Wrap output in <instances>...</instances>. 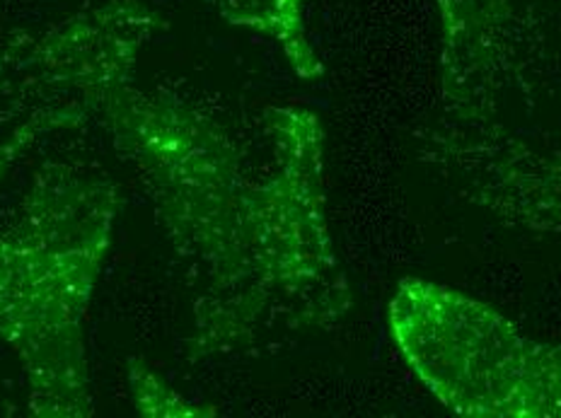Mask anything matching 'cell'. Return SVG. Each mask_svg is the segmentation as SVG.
<instances>
[{"mask_svg": "<svg viewBox=\"0 0 561 418\" xmlns=\"http://www.w3.org/2000/svg\"><path fill=\"white\" fill-rule=\"evenodd\" d=\"M443 121L484 204L525 220L561 196L552 104L540 80V0H438Z\"/></svg>", "mask_w": 561, "mask_h": 418, "instance_id": "1", "label": "cell"}, {"mask_svg": "<svg viewBox=\"0 0 561 418\" xmlns=\"http://www.w3.org/2000/svg\"><path fill=\"white\" fill-rule=\"evenodd\" d=\"M388 322L404 363L450 411L561 418V346L533 339L482 300L402 278Z\"/></svg>", "mask_w": 561, "mask_h": 418, "instance_id": "2", "label": "cell"}, {"mask_svg": "<svg viewBox=\"0 0 561 418\" xmlns=\"http://www.w3.org/2000/svg\"><path fill=\"white\" fill-rule=\"evenodd\" d=\"M204 3L230 25L248 27L276 42L302 78L322 73L320 58L306 32L308 0H204Z\"/></svg>", "mask_w": 561, "mask_h": 418, "instance_id": "3", "label": "cell"}]
</instances>
